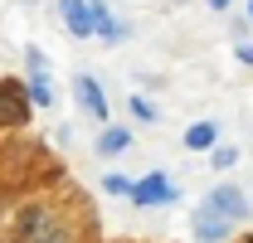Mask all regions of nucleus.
Masks as SVG:
<instances>
[{"label": "nucleus", "instance_id": "6e6552de", "mask_svg": "<svg viewBox=\"0 0 253 243\" xmlns=\"http://www.w3.org/2000/svg\"><path fill=\"white\" fill-rule=\"evenodd\" d=\"M214 136H219V126H214V122H195V126L185 131V146H190V151H210V146H214Z\"/></svg>", "mask_w": 253, "mask_h": 243}, {"label": "nucleus", "instance_id": "f8f14e48", "mask_svg": "<svg viewBox=\"0 0 253 243\" xmlns=\"http://www.w3.org/2000/svg\"><path fill=\"white\" fill-rule=\"evenodd\" d=\"M102 190H107V195H131L136 185L126 180V175H107V180H102Z\"/></svg>", "mask_w": 253, "mask_h": 243}, {"label": "nucleus", "instance_id": "0eeeda50", "mask_svg": "<svg viewBox=\"0 0 253 243\" xmlns=\"http://www.w3.org/2000/svg\"><path fill=\"white\" fill-rule=\"evenodd\" d=\"M88 15H93V30L102 34V39H122V25L112 20V10H107L102 0H88Z\"/></svg>", "mask_w": 253, "mask_h": 243}, {"label": "nucleus", "instance_id": "f257e3e1", "mask_svg": "<svg viewBox=\"0 0 253 243\" xmlns=\"http://www.w3.org/2000/svg\"><path fill=\"white\" fill-rule=\"evenodd\" d=\"M244 209H249L244 190H239V185H219V190H210V195H205V204H200V219H214V224H234V219H239Z\"/></svg>", "mask_w": 253, "mask_h": 243}, {"label": "nucleus", "instance_id": "9d476101", "mask_svg": "<svg viewBox=\"0 0 253 243\" xmlns=\"http://www.w3.org/2000/svg\"><path fill=\"white\" fill-rule=\"evenodd\" d=\"M126 146H131V131H122V126H107V131H102V141H97V151H107V156L126 151Z\"/></svg>", "mask_w": 253, "mask_h": 243}, {"label": "nucleus", "instance_id": "20e7f679", "mask_svg": "<svg viewBox=\"0 0 253 243\" xmlns=\"http://www.w3.org/2000/svg\"><path fill=\"white\" fill-rule=\"evenodd\" d=\"M59 15H63V25H68L73 39L97 34V30H93V15H88V0H59Z\"/></svg>", "mask_w": 253, "mask_h": 243}, {"label": "nucleus", "instance_id": "a211bd4d", "mask_svg": "<svg viewBox=\"0 0 253 243\" xmlns=\"http://www.w3.org/2000/svg\"><path fill=\"white\" fill-rule=\"evenodd\" d=\"M249 243H253V239H249Z\"/></svg>", "mask_w": 253, "mask_h": 243}, {"label": "nucleus", "instance_id": "f3484780", "mask_svg": "<svg viewBox=\"0 0 253 243\" xmlns=\"http://www.w3.org/2000/svg\"><path fill=\"white\" fill-rule=\"evenodd\" d=\"M249 15H253V0H249Z\"/></svg>", "mask_w": 253, "mask_h": 243}, {"label": "nucleus", "instance_id": "ddd939ff", "mask_svg": "<svg viewBox=\"0 0 253 243\" xmlns=\"http://www.w3.org/2000/svg\"><path fill=\"white\" fill-rule=\"evenodd\" d=\"M25 63H30V73H44V49H25Z\"/></svg>", "mask_w": 253, "mask_h": 243}, {"label": "nucleus", "instance_id": "9b49d317", "mask_svg": "<svg viewBox=\"0 0 253 243\" xmlns=\"http://www.w3.org/2000/svg\"><path fill=\"white\" fill-rule=\"evenodd\" d=\"M30 102H39V107H54V83H49L44 73H30Z\"/></svg>", "mask_w": 253, "mask_h": 243}, {"label": "nucleus", "instance_id": "f03ea898", "mask_svg": "<svg viewBox=\"0 0 253 243\" xmlns=\"http://www.w3.org/2000/svg\"><path fill=\"white\" fill-rule=\"evenodd\" d=\"M30 117V88L0 78V126H25Z\"/></svg>", "mask_w": 253, "mask_h": 243}, {"label": "nucleus", "instance_id": "39448f33", "mask_svg": "<svg viewBox=\"0 0 253 243\" xmlns=\"http://www.w3.org/2000/svg\"><path fill=\"white\" fill-rule=\"evenodd\" d=\"M25 243H68V229H63L54 214L30 209V239H25Z\"/></svg>", "mask_w": 253, "mask_h": 243}, {"label": "nucleus", "instance_id": "4468645a", "mask_svg": "<svg viewBox=\"0 0 253 243\" xmlns=\"http://www.w3.org/2000/svg\"><path fill=\"white\" fill-rule=\"evenodd\" d=\"M131 112H136V117H146V122L156 117V107H151V102H146V97H131Z\"/></svg>", "mask_w": 253, "mask_h": 243}, {"label": "nucleus", "instance_id": "7ed1b4c3", "mask_svg": "<svg viewBox=\"0 0 253 243\" xmlns=\"http://www.w3.org/2000/svg\"><path fill=\"white\" fill-rule=\"evenodd\" d=\"M175 200V185L166 180V170H151L146 180L131 190V204H170Z\"/></svg>", "mask_w": 253, "mask_h": 243}, {"label": "nucleus", "instance_id": "1a4fd4ad", "mask_svg": "<svg viewBox=\"0 0 253 243\" xmlns=\"http://www.w3.org/2000/svg\"><path fill=\"white\" fill-rule=\"evenodd\" d=\"M234 224H214V219H195V239L200 243H224Z\"/></svg>", "mask_w": 253, "mask_h": 243}, {"label": "nucleus", "instance_id": "2eb2a0df", "mask_svg": "<svg viewBox=\"0 0 253 243\" xmlns=\"http://www.w3.org/2000/svg\"><path fill=\"white\" fill-rule=\"evenodd\" d=\"M239 63H244V68H253V44H239Z\"/></svg>", "mask_w": 253, "mask_h": 243}, {"label": "nucleus", "instance_id": "423d86ee", "mask_svg": "<svg viewBox=\"0 0 253 243\" xmlns=\"http://www.w3.org/2000/svg\"><path fill=\"white\" fill-rule=\"evenodd\" d=\"M73 92H78V102H83L93 117H107V97H102V88H97V78L78 73V78H73Z\"/></svg>", "mask_w": 253, "mask_h": 243}, {"label": "nucleus", "instance_id": "dca6fc26", "mask_svg": "<svg viewBox=\"0 0 253 243\" xmlns=\"http://www.w3.org/2000/svg\"><path fill=\"white\" fill-rule=\"evenodd\" d=\"M210 5H214V10H224V5H229V0H210Z\"/></svg>", "mask_w": 253, "mask_h": 243}]
</instances>
